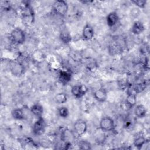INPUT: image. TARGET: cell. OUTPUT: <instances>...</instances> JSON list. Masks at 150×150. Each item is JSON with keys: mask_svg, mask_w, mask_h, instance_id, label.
<instances>
[{"mask_svg": "<svg viewBox=\"0 0 150 150\" xmlns=\"http://www.w3.org/2000/svg\"><path fill=\"white\" fill-rule=\"evenodd\" d=\"M22 18L25 24L30 25L35 21V15L32 8L29 4H25L22 8Z\"/></svg>", "mask_w": 150, "mask_h": 150, "instance_id": "cell-1", "label": "cell"}, {"mask_svg": "<svg viewBox=\"0 0 150 150\" xmlns=\"http://www.w3.org/2000/svg\"><path fill=\"white\" fill-rule=\"evenodd\" d=\"M10 39L15 44H22L26 39L25 33L21 28H16L11 31L10 33Z\"/></svg>", "mask_w": 150, "mask_h": 150, "instance_id": "cell-2", "label": "cell"}, {"mask_svg": "<svg viewBox=\"0 0 150 150\" xmlns=\"http://www.w3.org/2000/svg\"><path fill=\"white\" fill-rule=\"evenodd\" d=\"M52 8L56 14L63 16L67 12L68 4L65 1L57 0L53 2Z\"/></svg>", "mask_w": 150, "mask_h": 150, "instance_id": "cell-3", "label": "cell"}, {"mask_svg": "<svg viewBox=\"0 0 150 150\" xmlns=\"http://www.w3.org/2000/svg\"><path fill=\"white\" fill-rule=\"evenodd\" d=\"M100 128L101 131L104 132L112 131L115 128V122L114 120L110 117H103L99 123Z\"/></svg>", "mask_w": 150, "mask_h": 150, "instance_id": "cell-4", "label": "cell"}, {"mask_svg": "<svg viewBox=\"0 0 150 150\" xmlns=\"http://www.w3.org/2000/svg\"><path fill=\"white\" fill-rule=\"evenodd\" d=\"M46 124L42 117H39L33 125L32 131L34 135L40 136L43 135L46 129Z\"/></svg>", "mask_w": 150, "mask_h": 150, "instance_id": "cell-5", "label": "cell"}, {"mask_svg": "<svg viewBox=\"0 0 150 150\" xmlns=\"http://www.w3.org/2000/svg\"><path fill=\"white\" fill-rule=\"evenodd\" d=\"M87 129L86 122L81 119L77 120L73 125V131L76 136L81 137L84 135Z\"/></svg>", "mask_w": 150, "mask_h": 150, "instance_id": "cell-6", "label": "cell"}, {"mask_svg": "<svg viewBox=\"0 0 150 150\" xmlns=\"http://www.w3.org/2000/svg\"><path fill=\"white\" fill-rule=\"evenodd\" d=\"M88 91V87L84 84L74 85L71 88L72 95L76 98H79L84 96Z\"/></svg>", "mask_w": 150, "mask_h": 150, "instance_id": "cell-7", "label": "cell"}, {"mask_svg": "<svg viewBox=\"0 0 150 150\" xmlns=\"http://www.w3.org/2000/svg\"><path fill=\"white\" fill-rule=\"evenodd\" d=\"M10 71L15 76H20L24 72V66L19 62H15L10 66Z\"/></svg>", "mask_w": 150, "mask_h": 150, "instance_id": "cell-8", "label": "cell"}, {"mask_svg": "<svg viewBox=\"0 0 150 150\" xmlns=\"http://www.w3.org/2000/svg\"><path fill=\"white\" fill-rule=\"evenodd\" d=\"M94 98L100 103H104L107 98V92L105 88L101 87L93 93Z\"/></svg>", "mask_w": 150, "mask_h": 150, "instance_id": "cell-9", "label": "cell"}, {"mask_svg": "<svg viewBox=\"0 0 150 150\" xmlns=\"http://www.w3.org/2000/svg\"><path fill=\"white\" fill-rule=\"evenodd\" d=\"M94 36V30L92 26L87 23L83 28L82 31L83 38L86 40H91Z\"/></svg>", "mask_w": 150, "mask_h": 150, "instance_id": "cell-10", "label": "cell"}, {"mask_svg": "<svg viewBox=\"0 0 150 150\" xmlns=\"http://www.w3.org/2000/svg\"><path fill=\"white\" fill-rule=\"evenodd\" d=\"M76 135L74 134V131H70L69 129H65L64 130H63L60 135L61 139L64 142H70L73 143V142L76 139Z\"/></svg>", "mask_w": 150, "mask_h": 150, "instance_id": "cell-11", "label": "cell"}, {"mask_svg": "<svg viewBox=\"0 0 150 150\" xmlns=\"http://www.w3.org/2000/svg\"><path fill=\"white\" fill-rule=\"evenodd\" d=\"M119 19L118 15L116 12H110L106 17V22L109 27L114 26L118 22Z\"/></svg>", "mask_w": 150, "mask_h": 150, "instance_id": "cell-12", "label": "cell"}, {"mask_svg": "<svg viewBox=\"0 0 150 150\" xmlns=\"http://www.w3.org/2000/svg\"><path fill=\"white\" fill-rule=\"evenodd\" d=\"M71 73L66 70H60L59 74V80L60 83L65 85L71 80Z\"/></svg>", "mask_w": 150, "mask_h": 150, "instance_id": "cell-13", "label": "cell"}, {"mask_svg": "<svg viewBox=\"0 0 150 150\" xmlns=\"http://www.w3.org/2000/svg\"><path fill=\"white\" fill-rule=\"evenodd\" d=\"M30 111L34 116L39 118L42 117V114L43 113V108L42 105L40 104L36 103L31 106Z\"/></svg>", "mask_w": 150, "mask_h": 150, "instance_id": "cell-14", "label": "cell"}, {"mask_svg": "<svg viewBox=\"0 0 150 150\" xmlns=\"http://www.w3.org/2000/svg\"><path fill=\"white\" fill-rule=\"evenodd\" d=\"M147 113V110L145 107L142 104L137 105L134 108V114L139 118H142L145 117Z\"/></svg>", "mask_w": 150, "mask_h": 150, "instance_id": "cell-15", "label": "cell"}, {"mask_svg": "<svg viewBox=\"0 0 150 150\" xmlns=\"http://www.w3.org/2000/svg\"><path fill=\"white\" fill-rule=\"evenodd\" d=\"M144 26L140 21L135 22L131 28V32L133 34L138 35L142 33L144 30Z\"/></svg>", "mask_w": 150, "mask_h": 150, "instance_id": "cell-16", "label": "cell"}, {"mask_svg": "<svg viewBox=\"0 0 150 150\" xmlns=\"http://www.w3.org/2000/svg\"><path fill=\"white\" fill-rule=\"evenodd\" d=\"M146 142L147 140L143 135H138L134 139L133 144L137 148L141 149Z\"/></svg>", "mask_w": 150, "mask_h": 150, "instance_id": "cell-17", "label": "cell"}, {"mask_svg": "<svg viewBox=\"0 0 150 150\" xmlns=\"http://www.w3.org/2000/svg\"><path fill=\"white\" fill-rule=\"evenodd\" d=\"M137 94L131 93V92H128L127 93V96L126 98V100L125 101L129 105V106L131 108H132L136 105L137 103Z\"/></svg>", "mask_w": 150, "mask_h": 150, "instance_id": "cell-18", "label": "cell"}, {"mask_svg": "<svg viewBox=\"0 0 150 150\" xmlns=\"http://www.w3.org/2000/svg\"><path fill=\"white\" fill-rule=\"evenodd\" d=\"M12 117L16 120H23L25 118L24 112L22 109L21 108H15L11 112Z\"/></svg>", "mask_w": 150, "mask_h": 150, "instance_id": "cell-19", "label": "cell"}, {"mask_svg": "<svg viewBox=\"0 0 150 150\" xmlns=\"http://www.w3.org/2000/svg\"><path fill=\"white\" fill-rule=\"evenodd\" d=\"M59 37L62 42L65 44H67L70 43V41L71 40V36L70 34L66 30H63L60 33Z\"/></svg>", "mask_w": 150, "mask_h": 150, "instance_id": "cell-20", "label": "cell"}, {"mask_svg": "<svg viewBox=\"0 0 150 150\" xmlns=\"http://www.w3.org/2000/svg\"><path fill=\"white\" fill-rule=\"evenodd\" d=\"M54 100L57 104H64L67 101V97L64 93H59L55 96Z\"/></svg>", "mask_w": 150, "mask_h": 150, "instance_id": "cell-21", "label": "cell"}, {"mask_svg": "<svg viewBox=\"0 0 150 150\" xmlns=\"http://www.w3.org/2000/svg\"><path fill=\"white\" fill-rule=\"evenodd\" d=\"M58 114L60 117L66 118L69 115V111L66 107H61L58 110Z\"/></svg>", "mask_w": 150, "mask_h": 150, "instance_id": "cell-22", "label": "cell"}, {"mask_svg": "<svg viewBox=\"0 0 150 150\" xmlns=\"http://www.w3.org/2000/svg\"><path fill=\"white\" fill-rule=\"evenodd\" d=\"M78 146H79V148L81 149H90L91 148L90 142L85 140L80 141Z\"/></svg>", "mask_w": 150, "mask_h": 150, "instance_id": "cell-23", "label": "cell"}, {"mask_svg": "<svg viewBox=\"0 0 150 150\" xmlns=\"http://www.w3.org/2000/svg\"><path fill=\"white\" fill-rule=\"evenodd\" d=\"M131 2L139 8H144L146 4V1L144 0H133Z\"/></svg>", "mask_w": 150, "mask_h": 150, "instance_id": "cell-24", "label": "cell"}, {"mask_svg": "<svg viewBox=\"0 0 150 150\" xmlns=\"http://www.w3.org/2000/svg\"><path fill=\"white\" fill-rule=\"evenodd\" d=\"M121 108L124 110V111H128L131 108L129 106V105L125 102V101H124L122 103H121Z\"/></svg>", "mask_w": 150, "mask_h": 150, "instance_id": "cell-25", "label": "cell"}]
</instances>
